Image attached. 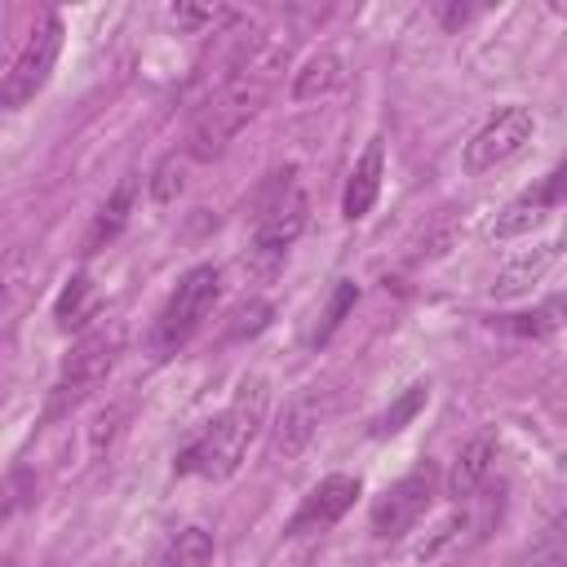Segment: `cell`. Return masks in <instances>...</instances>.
<instances>
[{
	"instance_id": "8fae6325",
	"label": "cell",
	"mask_w": 567,
	"mask_h": 567,
	"mask_svg": "<svg viewBox=\"0 0 567 567\" xmlns=\"http://www.w3.org/2000/svg\"><path fill=\"white\" fill-rule=\"evenodd\" d=\"M563 199V173L554 168L536 190H523L514 204H505V213L496 217V226H492V235L496 239H514V235H527L532 226H540V217L554 208Z\"/></svg>"
},
{
	"instance_id": "9a60e30c",
	"label": "cell",
	"mask_w": 567,
	"mask_h": 567,
	"mask_svg": "<svg viewBox=\"0 0 567 567\" xmlns=\"http://www.w3.org/2000/svg\"><path fill=\"white\" fill-rule=\"evenodd\" d=\"M341 80V58L337 53H310L297 71H292V102H310V97H323L332 93Z\"/></svg>"
},
{
	"instance_id": "7c38bea8",
	"label": "cell",
	"mask_w": 567,
	"mask_h": 567,
	"mask_svg": "<svg viewBox=\"0 0 567 567\" xmlns=\"http://www.w3.org/2000/svg\"><path fill=\"white\" fill-rule=\"evenodd\" d=\"M319 416H323V399H319L315 390L297 394V399L284 408L279 425H275V452H279V456H297V452H301V447L315 439Z\"/></svg>"
},
{
	"instance_id": "3957f363",
	"label": "cell",
	"mask_w": 567,
	"mask_h": 567,
	"mask_svg": "<svg viewBox=\"0 0 567 567\" xmlns=\"http://www.w3.org/2000/svg\"><path fill=\"white\" fill-rule=\"evenodd\" d=\"M306 217H310V199H306L297 173L292 168L270 173V182L257 195V213H252V252L261 261L284 257L292 248V239L306 230Z\"/></svg>"
},
{
	"instance_id": "9c48e42d",
	"label": "cell",
	"mask_w": 567,
	"mask_h": 567,
	"mask_svg": "<svg viewBox=\"0 0 567 567\" xmlns=\"http://www.w3.org/2000/svg\"><path fill=\"white\" fill-rule=\"evenodd\" d=\"M354 496H359V478H350V474H328V478H319V483L301 496V505L292 509V518H288V536H315V532H328V527L354 505Z\"/></svg>"
},
{
	"instance_id": "30bf717a",
	"label": "cell",
	"mask_w": 567,
	"mask_h": 567,
	"mask_svg": "<svg viewBox=\"0 0 567 567\" xmlns=\"http://www.w3.org/2000/svg\"><path fill=\"white\" fill-rule=\"evenodd\" d=\"M381 173H385V146H381V137H372V142L363 146V155L354 159L350 177H346V195H341L346 221H359V217L372 213V204H377V195H381Z\"/></svg>"
},
{
	"instance_id": "44dd1931",
	"label": "cell",
	"mask_w": 567,
	"mask_h": 567,
	"mask_svg": "<svg viewBox=\"0 0 567 567\" xmlns=\"http://www.w3.org/2000/svg\"><path fill=\"white\" fill-rule=\"evenodd\" d=\"M425 399H430V385H425V381L408 385V390H403V394H399V399H394V403H390V408H385V412L372 421V434H377V439L399 434V430H403V425H408V421H412V416L425 408Z\"/></svg>"
},
{
	"instance_id": "d6986e66",
	"label": "cell",
	"mask_w": 567,
	"mask_h": 567,
	"mask_svg": "<svg viewBox=\"0 0 567 567\" xmlns=\"http://www.w3.org/2000/svg\"><path fill=\"white\" fill-rule=\"evenodd\" d=\"M93 310H97V292H93V279L89 275H75L58 292V306H53V315H58L62 328H80L84 319H93Z\"/></svg>"
},
{
	"instance_id": "603a6c76",
	"label": "cell",
	"mask_w": 567,
	"mask_h": 567,
	"mask_svg": "<svg viewBox=\"0 0 567 567\" xmlns=\"http://www.w3.org/2000/svg\"><path fill=\"white\" fill-rule=\"evenodd\" d=\"M182 173H186V168H182V159H177V155H168V159L155 168V177H151V195H155L159 204H168V199L186 186V177H182Z\"/></svg>"
},
{
	"instance_id": "52a82bcc",
	"label": "cell",
	"mask_w": 567,
	"mask_h": 567,
	"mask_svg": "<svg viewBox=\"0 0 567 567\" xmlns=\"http://www.w3.org/2000/svg\"><path fill=\"white\" fill-rule=\"evenodd\" d=\"M536 133V115L527 106H501L470 142H465V168L470 173H492L501 164H509L514 155L527 151Z\"/></svg>"
},
{
	"instance_id": "4fadbf2b",
	"label": "cell",
	"mask_w": 567,
	"mask_h": 567,
	"mask_svg": "<svg viewBox=\"0 0 567 567\" xmlns=\"http://www.w3.org/2000/svg\"><path fill=\"white\" fill-rule=\"evenodd\" d=\"M492 461H496V439H492V434L470 439V443L456 452L452 470H447V496H452V501H470V496L483 487Z\"/></svg>"
},
{
	"instance_id": "d4e9b609",
	"label": "cell",
	"mask_w": 567,
	"mask_h": 567,
	"mask_svg": "<svg viewBox=\"0 0 567 567\" xmlns=\"http://www.w3.org/2000/svg\"><path fill=\"white\" fill-rule=\"evenodd\" d=\"M266 319H270V306H266V301H248V306L235 310V328H230V337L257 332V328H266Z\"/></svg>"
},
{
	"instance_id": "ffe728a7",
	"label": "cell",
	"mask_w": 567,
	"mask_h": 567,
	"mask_svg": "<svg viewBox=\"0 0 567 567\" xmlns=\"http://www.w3.org/2000/svg\"><path fill=\"white\" fill-rule=\"evenodd\" d=\"M31 275H35V261H31L27 248H9V252L0 257V315L13 310V301L27 292Z\"/></svg>"
},
{
	"instance_id": "ac0fdd59",
	"label": "cell",
	"mask_w": 567,
	"mask_h": 567,
	"mask_svg": "<svg viewBox=\"0 0 567 567\" xmlns=\"http://www.w3.org/2000/svg\"><path fill=\"white\" fill-rule=\"evenodd\" d=\"M509 567H567V523L554 518Z\"/></svg>"
},
{
	"instance_id": "277c9868",
	"label": "cell",
	"mask_w": 567,
	"mask_h": 567,
	"mask_svg": "<svg viewBox=\"0 0 567 567\" xmlns=\"http://www.w3.org/2000/svg\"><path fill=\"white\" fill-rule=\"evenodd\" d=\"M217 292H221V275H217V266H195V270H186L182 284L173 288L168 306H164L159 319H155V332H151L155 354H173L182 341H190L195 328L213 315Z\"/></svg>"
},
{
	"instance_id": "484cf974",
	"label": "cell",
	"mask_w": 567,
	"mask_h": 567,
	"mask_svg": "<svg viewBox=\"0 0 567 567\" xmlns=\"http://www.w3.org/2000/svg\"><path fill=\"white\" fill-rule=\"evenodd\" d=\"M221 18V9H195V4H173V22H182V27H199V22H217Z\"/></svg>"
},
{
	"instance_id": "5bb4252c",
	"label": "cell",
	"mask_w": 567,
	"mask_h": 567,
	"mask_svg": "<svg viewBox=\"0 0 567 567\" xmlns=\"http://www.w3.org/2000/svg\"><path fill=\"white\" fill-rule=\"evenodd\" d=\"M133 199H137V182L133 177H124L115 190H111V199L97 208V217H93V230H89V239H84V248L89 252H97V248H106L124 226H128V213H133Z\"/></svg>"
},
{
	"instance_id": "7a4b0ae2",
	"label": "cell",
	"mask_w": 567,
	"mask_h": 567,
	"mask_svg": "<svg viewBox=\"0 0 567 567\" xmlns=\"http://www.w3.org/2000/svg\"><path fill=\"white\" fill-rule=\"evenodd\" d=\"M261 421H266V381L261 377H244L235 399L208 421V430L195 443H186V452L177 456V474L230 478L244 465Z\"/></svg>"
},
{
	"instance_id": "7402d4cb",
	"label": "cell",
	"mask_w": 567,
	"mask_h": 567,
	"mask_svg": "<svg viewBox=\"0 0 567 567\" xmlns=\"http://www.w3.org/2000/svg\"><path fill=\"white\" fill-rule=\"evenodd\" d=\"M354 297H359V288L350 284V279H337V288H332V297H328V306H323V315H319V323L306 332V341L310 346H323L337 328H341V319L350 315V306H354Z\"/></svg>"
},
{
	"instance_id": "ba28073f",
	"label": "cell",
	"mask_w": 567,
	"mask_h": 567,
	"mask_svg": "<svg viewBox=\"0 0 567 567\" xmlns=\"http://www.w3.org/2000/svg\"><path fill=\"white\" fill-rule=\"evenodd\" d=\"M430 501H434V465L421 461V465L408 470L399 483H390L385 496L372 505V532H377L381 540H394V536L412 532L416 518L430 509Z\"/></svg>"
},
{
	"instance_id": "e0dca14e",
	"label": "cell",
	"mask_w": 567,
	"mask_h": 567,
	"mask_svg": "<svg viewBox=\"0 0 567 567\" xmlns=\"http://www.w3.org/2000/svg\"><path fill=\"white\" fill-rule=\"evenodd\" d=\"M213 563V536L204 527H182L155 558L151 567H208Z\"/></svg>"
},
{
	"instance_id": "8992f818",
	"label": "cell",
	"mask_w": 567,
	"mask_h": 567,
	"mask_svg": "<svg viewBox=\"0 0 567 567\" xmlns=\"http://www.w3.org/2000/svg\"><path fill=\"white\" fill-rule=\"evenodd\" d=\"M58 53H62V18H58V13H44L40 27L27 35V44L18 49L13 66H9L4 80H0V106H4V111L27 106V102L44 89V80H49V71H53Z\"/></svg>"
},
{
	"instance_id": "cb8c5ba5",
	"label": "cell",
	"mask_w": 567,
	"mask_h": 567,
	"mask_svg": "<svg viewBox=\"0 0 567 567\" xmlns=\"http://www.w3.org/2000/svg\"><path fill=\"white\" fill-rule=\"evenodd\" d=\"M558 315H563V301H558V297H549V301H545L536 315H523L514 328H518V332L540 337V332H554V328H558Z\"/></svg>"
},
{
	"instance_id": "5b68a950",
	"label": "cell",
	"mask_w": 567,
	"mask_h": 567,
	"mask_svg": "<svg viewBox=\"0 0 567 567\" xmlns=\"http://www.w3.org/2000/svg\"><path fill=\"white\" fill-rule=\"evenodd\" d=\"M120 350H124V328L120 323H97V328L80 332V341L71 346V354L62 363V377L53 385V412L80 403L93 385H102L111 377Z\"/></svg>"
},
{
	"instance_id": "2e32d148",
	"label": "cell",
	"mask_w": 567,
	"mask_h": 567,
	"mask_svg": "<svg viewBox=\"0 0 567 567\" xmlns=\"http://www.w3.org/2000/svg\"><path fill=\"white\" fill-rule=\"evenodd\" d=\"M554 257H558V244H545V248H536V252H523L518 261H509V266L496 275L492 297H518V292H527V288L554 266Z\"/></svg>"
},
{
	"instance_id": "6da1fadb",
	"label": "cell",
	"mask_w": 567,
	"mask_h": 567,
	"mask_svg": "<svg viewBox=\"0 0 567 567\" xmlns=\"http://www.w3.org/2000/svg\"><path fill=\"white\" fill-rule=\"evenodd\" d=\"M279 66H284V49H261V53L239 58L226 71L221 89L199 106V115L190 124V155L195 159H213L226 151V142L266 106Z\"/></svg>"
}]
</instances>
